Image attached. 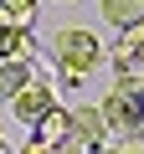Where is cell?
Segmentation results:
<instances>
[{
  "instance_id": "277c9868",
  "label": "cell",
  "mask_w": 144,
  "mask_h": 154,
  "mask_svg": "<svg viewBox=\"0 0 144 154\" xmlns=\"http://www.w3.org/2000/svg\"><path fill=\"white\" fill-rule=\"evenodd\" d=\"M52 103H57V88H52V82H41L36 72H31V82H26V88L11 98V108H16V118H21V123H36V118H41Z\"/></svg>"
},
{
  "instance_id": "9c48e42d",
  "label": "cell",
  "mask_w": 144,
  "mask_h": 154,
  "mask_svg": "<svg viewBox=\"0 0 144 154\" xmlns=\"http://www.w3.org/2000/svg\"><path fill=\"white\" fill-rule=\"evenodd\" d=\"M57 5H72V0H57Z\"/></svg>"
},
{
  "instance_id": "7a4b0ae2",
  "label": "cell",
  "mask_w": 144,
  "mask_h": 154,
  "mask_svg": "<svg viewBox=\"0 0 144 154\" xmlns=\"http://www.w3.org/2000/svg\"><path fill=\"white\" fill-rule=\"evenodd\" d=\"M108 139H113V128H108L103 108H72V134L62 139V149L83 154V149H103Z\"/></svg>"
},
{
  "instance_id": "5b68a950",
  "label": "cell",
  "mask_w": 144,
  "mask_h": 154,
  "mask_svg": "<svg viewBox=\"0 0 144 154\" xmlns=\"http://www.w3.org/2000/svg\"><path fill=\"white\" fill-rule=\"evenodd\" d=\"M31 72H36V57H31V62H21V57H0V98L11 103V98L31 82Z\"/></svg>"
},
{
  "instance_id": "6da1fadb",
  "label": "cell",
  "mask_w": 144,
  "mask_h": 154,
  "mask_svg": "<svg viewBox=\"0 0 144 154\" xmlns=\"http://www.w3.org/2000/svg\"><path fill=\"white\" fill-rule=\"evenodd\" d=\"M103 62H108V46H103L98 31H88V26H62V31L52 36V67H57V77H62L57 88H88V77H93Z\"/></svg>"
},
{
  "instance_id": "3957f363",
  "label": "cell",
  "mask_w": 144,
  "mask_h": 154,
  "mask_svg": "<svg viewBox=\"0 0 144 154\" xmlns=\"http://www.w3.org/2000/svg\"><path fill=\"white\" fill-rule=\"evenodd\" d=\"M67 134H72V108H57V103H52V108L31 123L26 149H36V154H41V149H62V139H67Z\"/></svg>"
},
{
  "instance_id": "52a82bcc",
  "label": "cell",
  "mask_w": 144,
  "mask_h": 154,
  "mask_svg": "<svg viewBox=\"0 0 144 154\" xmlns=\"http://www.w3.org/2000/svg\"><path fill=\"white\" fill-rule=\"evenodd\" d=\"M36 5L41 0H0V21L5 26H36Z\"/></svg>"
},
{
  "instance_id": "ba28073f",
  "label": "cell",
  "mask_w": 144,
  "mask_h": 154,
  "mask_svg": "<svg viewBox=\"0 0 144 154\" xmlns=\"http://www.w3.org/2000/svg\"><path fill=\"white\" fill-rule=\"evenodd\" d=\"M5 149H11V144H5V139H0V154H5Z\"/></svg>"
},
{
  "instance_id": "8992f818",
  "label": "cell",
  "mask_w": 144,
  "mask_h": 154,
  "mask_svg": "<svg viewBox=\"0 0 144 154\" xmlns=\"http://www.w3.org/2000/svg\"><path fill=\"white\" fill-rule=\"evenodd\" d=\"M98 11H103V21L108 26H139L144 21V0H98Z\"/></svg>"
}]
</instances>
